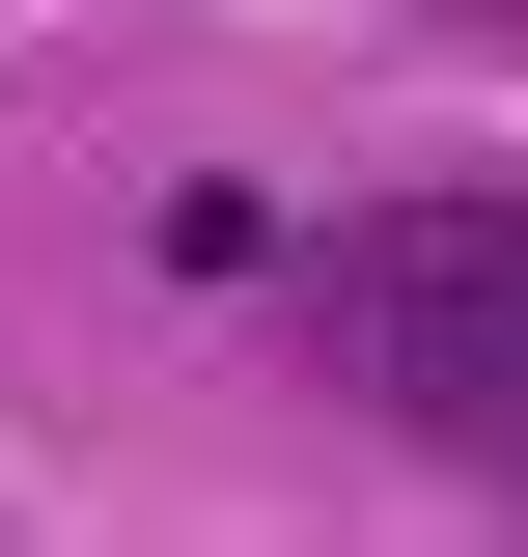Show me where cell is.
<instances>
[{"mask_svg": "<svg viewBox=\"0 0 528 557\" xmlns=\"http://www.w3.org/2000/svg\"><path fill=\"white\" fill-rule=\"evenodd\" d=\"M306 335H334V391L390 418L417 474L528 502V196H417V223H362V251L306 278Z\"/></svg>", "mask_w": 528, "mask_h": 557, "instance_id": "obj_1", "label": "cell"}]
</instances>
